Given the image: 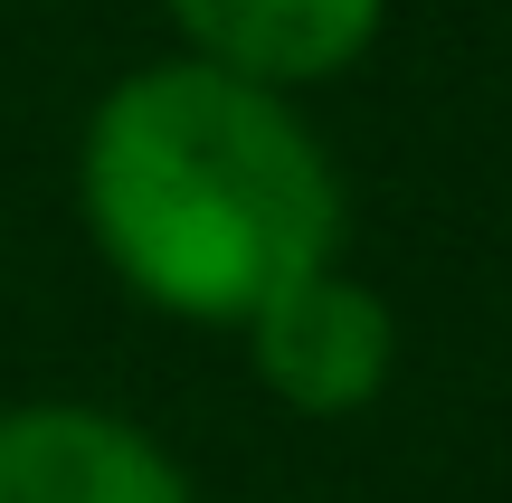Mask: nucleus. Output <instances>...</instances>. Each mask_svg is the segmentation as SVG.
Segmentation results:
<instances>
[{
	"instance_id": "f257e3e1",
	"label": "nucleus",
	"mask_w": 512,
	"mask_h": 503,
	"mask_svg": "<svg viewBox=\"0 0 512 503\" xmlns=\"http://www.w3.org/2000/svg\"><path fill=\"white\" fill-rule=\"evenodd\" d=\"M76 209L124 295L171 323H238L285 285L342 266V162L247 76L152 57L114 76L76 143Z\"/></svg>"
},
{
	"instance_id": "f03ea898",
	"label": "nucleus",
	"mask_w": 512,
	"mask_h": 503,
	"mask_svg": "<svg viewBox=\"0 0 512 503\" xmlns=\"http://www.w3.org/2000/svg\"><path fill=\"white\" fill-rule=\"evenodd\" d=\"M238 333H247L256 390L294 418H361L389 390V371H399V314L351 266H323V276L285 285Z\"/></svg>"
},
{
	"instance_id": "7ed1b4c3",
	"label": "nucleus",
	"mask_w": 512,
	"mask_h": 503,
	"mask_svg": "<svg viewBox=\"0 0 512 503\" xmlns=\"http://www.w3.org/2000/svg\"><path fill=\"white\" fill-rule=\"evenodd\" d=\"M0 503H190V475L95 399H19L0 409Z\"/></svg>"
},
{
	"instance_id": "20e7f679",
	"label": "nucleus",
	"mask_w": 512,
	"mask_h": 503,
	"mask_svg": "<svg viewBox=\"0 0 512 503\" xmlns=\"http://www.w3.org/2000/svg\"><path fill=\"white\" fill-rule=\"evenodd\" d=\"M380 19L389 0H171L181 57L247 76L266 95H304V86L351 76L380 48Z\"/></svg>"
}]
</instances>
